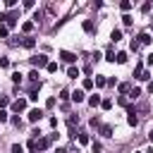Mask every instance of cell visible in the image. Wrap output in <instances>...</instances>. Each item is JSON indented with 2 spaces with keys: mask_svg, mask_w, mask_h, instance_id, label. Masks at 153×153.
Instances as JSON below:
<instances>
[{
  "mask_svg": "<svg viewBox=\"0 0 153 153\" xmlns=\"http://www.w3.org/2000/svg\"><path fill=\"white\" fill-rule=\"evenodd\" d=\"M60 57H62L65 62H69V65H72V62H76V55H74V53H69V50H60Z\"/></svg>",
  "mask_w": 153,
  "mask_h": 153,
  "instance_id": "obj_3",
  "label": "cell"
},
{
  "mask_svg": "<svg viewBox=\"0 0 153 153\" xmlns=\"http://www.w3.org/2000/svg\"><path fill=\"white\" fill-rule=\"evenodd\" d=\"M67 76H69V79H76V76H79V67H69V69H67Z\"/></svg>",
  "mask_w": 153,
  "mask_h": 153,
  "instance_id": "obj_13",
  "label": "cell"
},
{
  "mask_svg": "<svg viewBox=\"0 0 153 153\" xmlns=\"http://www.w3.org/2000/svg\"><path fill=\"white\" fill-rule=\"evenodd\" d=\"M10 120V115H7V110H0V122H7Z\"/></svg>",
  "mask_w": 153,
  "mask_h": 153,
  "instance_id": "obj_28",
  "label": "cell"
},
{
  "mask_svg": "<svg viewBox=\"0 0 153 153\" xmlns=\"http://www.w3.org/2000/svg\"><path fill=\"white\" fill-rule=\"evenodd\" d=\"M100 108H103V110H110V108H112V98H103V100H100Z\"/></svg>",
  "mask_w": 153,
  "mask_h": 153,
  "instance_id": "obj_15",
  "label": "cell"
},
{
  "mask_svg": "<svg viewBox=\"0 0 153 153\" xmlns=\"http://www.w3.org/2000/svg\"><path fill=\"white\" fill-rule=\"evenodd\" d=\"M10 122H12V124H14V127H22V120H19V117H12V120H10Z\"/></svg>",
  "mask_w": 153,
  "mask_h": 153,
  "instance_id": "obj_33",
  "label": "cell"
},
{
  "mask_svg": "<svg viewBox=\"0 0 153 153\" xmlns=\"http://www.w3.org/2000/svg\"><path fill=\"white\" fill-rule=\"evenodd\" d=\"M115 62H117V65H124V62H127V53H117V55H115Z\"/></svg>",
  "mask_w": 153,
  "mask_h": 153,
  "instance_id": "obj_12",
  "label": "cell"
},
{
  "mask_svg": "<svg viewBox=\"0 0 153 153\" xmlns=\"http://www.w3.org/2000/svg\"><path fill=\"white\" fill-rule=\"evenodd\" d=\"M120 10H124V12H127V10H131V2H129V0H124V2H120Z\"/></svg>",
  "mask_w": 153,
  "mask_h": 153,
  "instance_id": "obj_21",
  "label": "cell"
},
{
  "mask_svg": "<svg viewBox=\"0 0 153 153\" xmlns=\"http://www.w3.org/2000/svg\"><path fill=\"white\" fill-rule=\"evenodd\" d=\"M38 76H41V74H38V69H31V72H29V79H31L33 84H41V79H38Z\"/></svg>",
  "mask_w": 153,
  "mask_h": 153,
  "instance_id": "obj_10",
  "label": "cell"
},
{
  "mask_svg": "<svg viewBox=\"0 0 153 153\" xmlns=\"http://www.w3.org/2000/svg\"><path fill=\"white\" fill-rule=\"evenodd\" d=\"M24 108H26V100H24V98H17V100L12 103V110H14V112H22Z\"/></svg>",
  "mask_w": 153,
  "mask_h": 153,
  "instance_id": "obj_4",
  "label": "cell"
},
{
  "mask_svg": "<svg viewBox=\"0 0 153 153\" xmlns=\"http://www.w3.org/2000/svg\"><path fill=\"white\" fill-rule=\"evenodd\" d=\"M84 98H86L84 91H74V93H72V100H74V103H84Z\"/></svg>",
  "mask_w": 153,
  "mask_h": 153,
  "instance_id": "obj_6",
  "label": "cell"
},
{
  "mask_svg": "<svg viewBox=\"0 0 153 153\" xmlns=\"http://www.w3.org/2000/svg\"><path fill=\"white\" fill-rule=\"evenodd\" d=\"M12 81H14V84H19V81H22V74H19V72H14V74H12Z\"/></svg>",
  "mask_w": 153,
  "mask_h": 153,
  "instance_id": "obj_29",
  "label": "cell"
},
{
  "mask_svg": "<svg viewBox=\"0 0 153 153\" xmlns=\"http://www.w3.org/2000/svg\"><path fill=\"white\" fill-rule=\"evenodd\" d=\"M43 117V110L41 108H33V110H29V122H38Z\"/></svg>",
  "mask_w": 153,
  "mask_h": 153,
  "instance_id": "obj_2",
  "label": "cell"
},
{
  "mask_svg": "<svg viewBox=\"0 0 153 153\" xmlns=\"http://www.w3.org/2000/svg\"><path fill=\"white\" fill-rule=\"evenodd\" d=\"M148 93H153V81H151V84H148Z\"/></svg>",
  "mask_w": 153,
  "mask_h": 153,
  "instance_id": "obj_36",
  "label": "cell"
},
{
  "mask_svg": "<svg viewBox=\"0 0 153 153\" xmlns=\"http://www.w3.org/2000/svg\"><path fill=\"white\" fill-rule=\"evenodd\" d=\"M55 153H67V151H65V148H57V151H55Z\"/></svg>",
  "mask_w": 153,
  "mask_h": 153,
  "instance_id": "obj_37",
  "label": "cell"
},
{
  "mask_svg": "<svg viewBox=\"0 0 153 153\" xmlns=\"http://www.w3.org/2000/svg\"><path fill=\"white\" fill-rule=\"evenodd\" d=\"M79 141H81V143H88L91 139H88V134H79Z\"/></svg>",
  "mask_w": 153,
  "mask_h": 153,
  "instance_id": "obj_31",
  "label": "cell"
},
{
  "mask_svg": "<svg viewBox=\"0 0 153 153\" xmlns=\"http://www.w3.org/2000/svg\"><path fill=\"white\" fill-rule=\"evenodd\" d=\"M105 60H108V62H115V53H112V48H108V53H105Z\"/></svg>",
  "mask_w": 153,
  "mask_h": 153,
  "instance_id": "obj_19",
  "label": "cell"
},
{
  "mask_svg": "<svg viewBox=\"0 0 153 153\" xmlns=\"http://www.w3.org/2000/svg\"><path fill=\"white\" fill-rule=\"evenodd\" d=\"M31 65L33 67H48V55H43V53L41 55H33L31 57Z\"/></svg>",
  "mask_w": 153,
  "mask_h": 153,
  "instance_id": "obj_1",
  "label": "cell"
},
{
  "mask_svg": "<svg viewBox=\"0 0 153 153\" xmlns=\"http://www.w3.org/2000/svg\"><path fill=\"white\" fill-rule=\"evenodd\" d=\"M10 105V98L7 96H0V108H7Z\"/></svg>",
  "mask_w": 153,
  "mask_h": 153,
  "instance_id": "obj_25",
  "label": "cell"
},
{
  "mask_svg": "<svg viewBox=\"0 0 153 153\" xmlns=\"http://www.w3.org/2000/svg\"><path fill=\"white\" fill-rule=\"evenodd\" d=\"M22 45H24V48H33V45H36V38H31V36H26V38L22 41Z\"/></svg>",
  "mask_w": 153,
  "mask_h": 153,
  "instance_id": "obj_9",
  "label": "cell"
},
{
  "mask_svg": "<svg viewBox=\"0 0 153 153\" xmlns=\"http://www.w3.org/2000/svg\"><path fill=\"white\" fill-rule=\"evenodd\" d=\"M10 153H24V146H22V143H12Z\"/></svg>",
  "mask_w": 153,
  "mask_h": 153,
  "instance_id": "obj_18",
  "label": "cell"
},
{
  "mask_svg": "<svg viewBox=\"0 0 153 153\" xmlns=\"http://www.w3.org/2000/svg\"><path fill=\"white\" fill-rule=\"evenodd\" d=\"M100 134H103L105 139H110V136H112V127H110V124H103V127H100Z\"/></svg>",
  "mask_w": 153,
  "mask_h": 153,
  "instance_id": "obj_7",
  "label": "cell"
},
{
  "mask_svg": "<svg viewBox=\"0 0 153 153\" xmlns=\"http://www.w3.org/2000/svg\"><path fill=\"white\" fill-rule=\"evenodd\" d=\"M153 38H151V33H139V45H148Z\"/></svg>",
  "mask_w": 153,
  "mask_h": 153,
  "instance_id": "obj_5",
  "label": "cell"
},
{
  "mask_svg": "<svg viewBox=\"0 0 153 153\" xmlns=\"http://www.w3.org/2000/svg\"><path fill=\"white\" fill-rule=\"evenodd\" d=\"M22 31H24V33L33 31V22H24V24H22Z\"/></svg>",
  "mask_w": 153,
  "mask_h": 153,
  "instance_id": "obj_17",
  "label": "cell"
},
{
  "mask_svg": "<svg viewBox=\"0 0 153 153\" xmlns=\"http://www.w3.org/2000/svg\"><path fill=\"white\" fill-rule=\"evenodd\" d=\"M105 84H108V79H105V76H96V86H98V88H100V86H105Z\"/></svg>",
  "mask_w": 153,
  "mask_h": 153,
  "instance_id": "obj_20",
  "label": "cell"
},
{
  "mask_svg": "<svg viewBox=\"0 0 153 153\" xmlns=\"http://www.w3.org/2000/svg\"><path fill=\"white\" fill-rule=\"evenodd\" d=\"M84 88H86V91H88V88H93V79H88V76H86V79H84Z\"/></svg>",
  "mask_w": 153,
  "mask_h": 153,
  "instance_id": "obj_23",
  "label": "cell"
},
{
  "mask_svg": "<svg viewBox=\"0 0 153 153\" xmlns=\"http://www.w3.org/2000/svg\"><path fill=\"white\" fill-rule=\"evenodd\" d=\"M146 62H148V65H151V67H153V53H151V55H148V57H146Z\"/></svg>",
  "mask_w": 153,
  "mask_h": 153,
  "instance_id": "obj_34",
  "label": "cell"
},
{
  "mask_svg": "<svg viewBox=\"0 0 153 153\" xmlns=\"http://www.w3.org/2000/svg\"><path fill=\"white\" fill-rule=\"evenodd\" d=\"M139 96H141V88H131V93H129V98H134V100H136Z\"/></svg>",
  "mask_w": 153,
  "mask_h": 153,
  "instance_id": "obj_24",
  "label": "cell"
},
{
  "mask_svg": "<svg viewBox=\"0 0 153 153\" xmlns=\"http://www.w3.org/2000/svg\"><path fill=\"white\" fill-rule=\"evenodd\" d=\"M7 33H10V29L7 26H0V38H7Z\"/></svg>",
  "mask_w": 153,
  "mask_h": 153,
  "instance_id": "obj_27",
  "label": "cell"
},
{
  "mask_svg": "<svg viewBox=\"0 0 153 153\" xmlns=\"http://www.w3.org/2000/svg\"><path fill=\"white\" fill-rule=\"evenodd\" d=\"M148 139H151V141H153V127H151V129H148Z\"/></svg>",
  "mask_w": 153,
  "mask_h": 153,
  "instance_id": "obj_35",
  "label": "cell"
},
{
  "mask_svg": "<svg viewBox=\"0 0 153 153\" xmlns=\"http://www.w3.org/2000/svg\"><path fill=\"white\" fill-rule=\"evenodd\" d=\"M48 72L55 74V72H57V62H48Z\"/></svg>",
  "mask_w": 153,
  "mask_h": 153,
  "instance_id": "obj_22",
  "label": "cell"
},
{
  "mask_svg": "<svg viewBox=\"0 0 153 153\" xmlns=\"http://www.w3.org/2000/svg\"><path fill=\"white\" fill-rule=\"evenodd\" d=\"M69 96H72V93H69V91H65V88H62V91H60V98H62V100H67V98H69Z\"/></svg>",
  "mask_w": 153,
  "mask_h": 153,
  "instance_id": "obj_30",
  "label": "cell"
},
{
  "mask_svg": "<svg viewBox=\"0 0 153 153\" xmlns=\"http://www.w3.org/2000/svg\"><path fill=\"white\" fill-rule=\"evenodd\" d=\"M31 153H36V151H31Z\"/></svg>",
  "mask_w": 153,
  "mask_h": 153,
  "instance_id": "obj_38",
  "label": "cell"
},
{
  "mask_svg": "<svg viewBox=\"0 0 153 153\" xmlns=\"http://www.w3.org/2000/svg\"><path fill=\"white\" fill-rule=\"evenodd\" d=\"M81 26H84V31H86V33H91V31H93V22H91V19H86Z\"/></svg>",
  "mask_w": 153,
  "mask_h": 153,
  "instance_id": "obj_16",
  "label": "cell"
},
{
  "mask_svg": "<svg viewBox=\"0 0 153 153\" xmlns=\"http://www.w3.org/2000/svg\"><path fill=\"white\" fill-rule=\"evenodd\" d=\"M0 67L7 69V67H10V60H7V57H0Z\"/></svg>",
  "mask_w": 153,
  "mask_h": 153,
  "instance_id": "obj_26",
  "label": "cell"
},
{
  "mask_svg": "<svg viewBox=\"0 0 153 153\" xmlns=\"http://www.w3.org/2000/svg\"><path fill=\"white\" fill-rule=\"evenodd\" d=\"M122 22H124V26H129V24H131V17H129V14H124V17H122Z\"/></svg>",
  "mask_w": 153,
  "mask_h": 153,
  "instance_id": "obj_32",
  "label": "cell"
},
{
  "mask_svg": "<svg viewBox=\"0 0 153 153\" xmlns=\"http://www.w3.org/2000/svg\"><path fill=\"white\" fill-rule=\"evenodd\" d=\"M110 38H112L115 43H117V41H122V31H120V29H112V31H110Z\"/></svg>",
  "mask_w": 153,
  "mask_h": 153,
  "instance_id": "obj_8",
  "label": "cell"
},
{
  "mask_svg": "<svg viewBox=\"0 0 153 153\" xmlns=\"http://www.w3.org/2000/svg\"><path fill=\"white\" fill-rule=\"evenodd\" d=\"M120 93H122V96L131 93V84H127V81H124V84H120Z\"/></svg>",
  "mask_w": 153,
  "mask_h": 153,
  "instance_id": "obj_11",
  "label": "cell"
},
{
  "mask_svg": "<svg viewBox=\"0 0 153 153\" xmlns=\"http://www.w3.org/2000/svg\"><path fill=\"white\" fill-rule=\"evenodd\" d=\"M88 105H91V108L100 105V96H88Z\"/></svg>",
  "mask_w": 153,
  "mask_h": 153,
  "instance_id": "obj_14",
  "label": "cell"
}]
</instances>
